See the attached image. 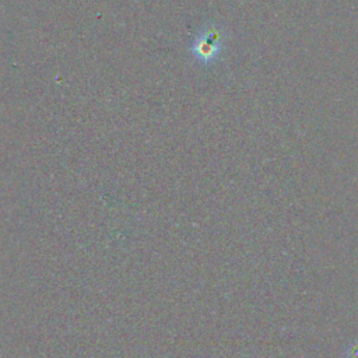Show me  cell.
I'll return each mask as SVG.
<instances>
[{"label":"cell","instance_id":"6da1fadb","mask_svg":"<svg viewBox=\"0 0 358 358\" xmlns=\"http://www.w3.org/2000/svg\"><path fill=\"white\" fill-rule=\"evenodd\" d=\"M218 48H220V34L217 31H207L204 35L199 36L194 46H193V52L196 55V57L204 60V62H210L213 59H215L217 53H218Z\"/></svg>","mask_w":358,"mask_h":358}]
</instances>
